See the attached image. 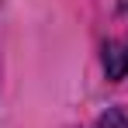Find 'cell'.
<instances>
[{"label":"cell","mask_w":128,"mask_h":128,"mask_svg":"<svg viewBox=\"0 0 128 128\" xmlns=\"http://www.w3.org/2000/svg\"><path fill=\"white\" fill-rule=\"evenodd\" d=\"M104 73L107 80H121L128 73V0L118 4L104 38Z\"/></svg>","instance_id":"6da1fadb"},{"label":"cell","mask_w":128,"mask_h":128,"mask_svg":"<svg viewBox=\"0 0 128 128\" xmlns=\"http://www.w3.org/2000/svg\"><path fill=\"white\" fill-rule=\"evenodd\" d=\"M94 128H128V118L118 111V107H111V111H104L100 118H97V125Z\"/></svg>","instance_id":"7a4b0ae2"}]
</instances>
